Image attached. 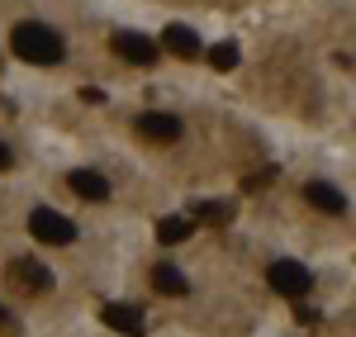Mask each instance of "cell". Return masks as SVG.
<instances>
[{
  "label": "cell",
  "instance_id": "1",
  "mask_svg": "<svg viewBox=\"0 0 356 337\" xmlns=\"http://www.w3.org/2000/svg\"><path fill=\"white\" fill-rule=\"evenodd\" d=\"M10 48L15 57H24L33 67H57L62 57H67V43H62V33L48 24H38V19H24V24H15L10 33Z\"/></svg>",
  "mask_w": 356,
  "mask_h": 337
},
{
  "label": "cell",
  "instance_id": "2",
  "mask_svg": "<svg viewBox=\"0 0 356 337\" xmlns=\"http://www.w3.org/2000/svg\"><path fill=\"white\" fill-rule=\"evenodd\" d=\"M29 233H33L38 243H48V247H67V243H76V224H72L67 214L48 209V204H38V209L29 214Z\"/></svg>",
  "mask_w": 356,
  "mask_h": 337
},
{
  "label": "cell",
  "instance_id": "3",
  "mask_svg": "<svg viewBox=\"0 0 356 337\" xmlns=\"http://www.w3.org/2000/svg\"><path fill=\"white\" fill-rule=\"evenodd\" d=\"M266 285H271L275 295H285V299H304L309 285H314V276H309V266L280 256V261H271V271H266Z\"/></svg>",
  "mask_w": 356,
  "mask_h": 337
},
{
  "label": "cell",
  "instance_id": "4",
  "mask_svg": "<svg viewBox=\"0 0 356 337\" xmlns=\"http://www.w3.org/2000/svg\"><path fill=\"white\" fill-rule=\"evenodd\" d=\"M138 133H143L147 142H176L186 129H181V119H176V114L147 110V114H138Z\"/></svg>",
  "mask_w": 356,
  "mask_h": 337
},
{
  "label": "cell",
  "instance_id": "5",
  "mask_svg": "<svg viewBox=\"0 0 356 337\" xmlns=\"http://www.w3.org/2000/svg\"><path fill=\"white\" fill-rule=\"evenodd\" d=\"M114 53L124 62H134V67H152L157 62V43L147 33H114Z\"/></svg>",
  "mask_w": 356,
  "mask_h": 337
},
{
  "label": "cell",
  "instance_id": "6",
  "mask_svg": "<svg viewBox=\"0 0 356 337\" xmlns=\"http://www.w3.org/2000/svg\"><path fill=\"white\" fill-rule=\"evenodd\" d=\"M100 318L110 323L114 333L143 337V304H105V313H100Z\"/></svg>",
  "mask_w": 356,
  "mask_h": 337
},
{
  "label": "cell",
  "instance_id": "7",
  "mask_svg": "<svg viewBox=\"0 0 356 337\" xmlns=\"http://www.w3.org/2000/svg\"><path fill=\"white\" fill-rule=\"evenodd\" d=\"M67 186H72V190H76V195L81 199H90V204H100V199H110V181H105V176H100V171H72V176H67Z\"/></svg>",
  "mask_w": 356,
  "mask_h": 337
},
{
  "label": "cell",
  "instance_id": "8",
  "mask_svg": "<svg viewBox=\"0 0 356 337\" xmlns=\"http://www.w3.org/2000/svg\"><path fill=\"white\" fill-rule=\"evenodd\" d=\"M304 199H309L314 209H323V214H342V209H347V195H342L337 186H328V181H309V186H304Z\"/></svg>",
  "mask_w": 356,
  "mask_h": 337
},
{
  "label": "cell",
  "instance_id": "9",
  "mask_svg": "<svg viewBox=\"0 0 356 337\" xmlns=\"http://www.w3.org/2000/svg\"><path fill=\"white\" fill-rule=\"evenodd\" d=\"M162 43H166V53H176V57H200L204 53V43H200V33L186 24H171L162 33Z\"/></svg>",
  "mask_w": 356,
  "mask_h": 337
},
{
  "label": "cell",
  "instance_id": "10",
  "mask_svg": "<svg viewBox=\"0 0 356 337\" xmlns=\"http://www.w3.org/2000/svg\"><path fill=\"white\" fill-rule=\"evenodd\" d=\"M15 281L29 285V290H53V271L43 261H33V256H19L15 261Z\"/></svg>",
  "mask_w": 356,
  "mask_h": 337
},
{
  "label": "cell",
  "instance_id": "11",
  "mask_svg": "<svg viewBox=\"0 0 356 337\" xmlns=\"http://www.w3.org/2000/svg\"><path fill=\"white\" fill-rule=\"evenodd\" d=\"M152 285H157L162 295H186V290H191L186 271H176L171 261H157V266H152Z\"/></svg>",
  "mask_w": 356,
  "mask_h": 337
},
{
  "label": "cell",
  "instance_id": "12",
  "mask_svg": "<svg viewBox=\"0 0 356 337\" xmlns=\"http://www.w3.org/2000/svg\"><path fill=\"white\" fill-rule=\"evenodd\" d=\"M191 219H204V224L223 228V224H233V204H228V199H200L191 209Z\"/></svg>",
  "mask_w": 356,
  "mask_h": 337
},
{
  "label": "cell",
  "instance_id": "13",
  "mask_svg": "<svg viewBox=\"0 0 356 337\" xmlns=\"http://www.w3.org/2000/svg\"><path fill=\"white\" fill-rule=\"evenodd\" d=\"M195 233V219H181V214H166L162 224H157V238H162L166 247H176V243H186Z\"/></svg>",
  "mask_w": 356,
  "mask_h": 337
},
{
  "label": "cell",
  "instance_id": "14",
  "mask_svg": "<svg viewBox=\"0 0 356 337\" xmlns=\"http://www.w3.org/2000/svg\"><path fill=\"white\" fill-rule=\"evenodd\" d=\"M209 62H214L219 72H233V67H238V43H219V48H209Z\"/></svg>",
  "mask_w": 356,
  "mask_h": 337
},
{
  "label": "cell",
  "instance_id": "15",
  "mask_svg": "<svg viewBox=\"0 0 356 337\" xmlns=\"http://www.w3.org/2000/svg\"><path fill=\"white\" fill-rule=\"evenodd\" d=\"M10 162H15V152H10V147H5V142H0V171L10 167Z\"/></svg>",
  "mask_w": 356,
  "mask_h": 337
},
{
  "label": "cell",
  "instance_id": "16",
  "mask_svg": "<svg viewBox=\"0 0 356 337\" xmlns=\"http://www.w3.org/2000/svg\"><path fill=\"white\" fill-rule=\"evenodd\" d=\"M0 328H5V333H15V318H10L5 309H0Z\"/></svg>",
  "mask_w": 356,
  "mask_h": 337
}]
</instances>
